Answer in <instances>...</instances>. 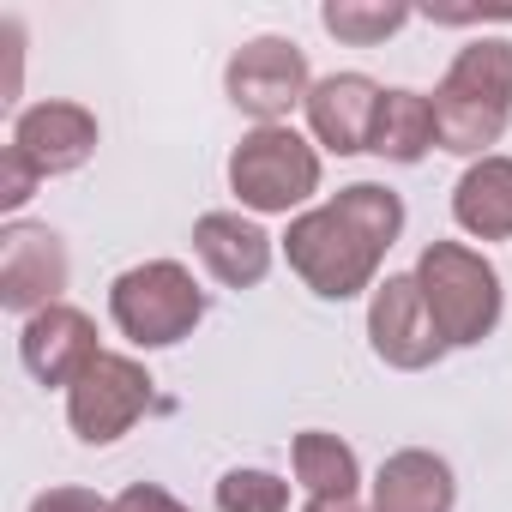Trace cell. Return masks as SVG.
Listing matches in <instances>:
<instances>
[{
  "label": "cell",
  "instance_id": "obj_1",
  "mask_svg": "<svg viewBox=\"0 0 512 512\" xmlns=\"http://www.w3.org/2000/svg\"><path fill=\"white\" fill-rule=\"evenodd\" d=\"M398 235H404V199L380 181H350L326 205L290 217L284 253H290V272L314 296L350 302L380 284V266Z\"/></svg>",
  "mask_w": 512,
  "mask_h": 512
},
{
  "label": "cell",
  "instance_id": "obj_2",
  "mask_svg": "<svg viewBox=\"0 0 512 512\" xmlns=\"http://www.w3.org/2000/svg\"><path fill=\"white\" fill-rule=\"evenodd\" d=\"M512 121V43L506 37H476L452 55L440 91H434V133L440 151L458 157H488Z\"/></svg>",
  "mask_w": 512,
  "mask_h": 512
},
{
  "label": "cell",
  "instance_id": "obj_3",
  "mask_svg": "<svg viewBox=\"0 0 512 512\" xmlns=\"http://www.w3.org/2000/svg\"><path fill=\"white\" fill-rule=\"evenodd\" d=\"M410 278L422 284V302H428L446 350H470V344L494 338L506 296H500V272L482 260L476 247H464V241H428Z\"/></svg>",
  "mask_w": 512,
  "mask_h": 512
},
{
  "label": "cell",
  "instance_id": "obj_4",
  "mask_svg": "<svg viewBox=\"0 0 512 512\" xmlns=\"http://www.w3.org/2000/svg\"><path fill=\"white\" fill-rule=\"evenodd\" d=\"M109 320L139 350H169L205 320V290L181 260H145L109 284Z\"/></svg>",
  "mask_w": 512,
  "mask_h": 512
},
{
  "label": "cell",
  "instance_id": "obj_5",
  "mask_svg": "<svg viewBox=\"0 0 512 512\" xmlns=\"http://www.w3.org/2000/svg\"><path fill=\"white\" fill-rule=\"evenodd\" d=\"M229 187L247 211L290 217L320 193V151L296 127H253L229 151Z\"/></svg>",
  "mask_w": 512,
  "mask_h": 512
},
{
  "label": "cell",
  "instance_id": "obj_6",
  "mask_svg": "<svg viewBox=\"0 0 512 512\" xmlns=\"http://www.w3.org/2000/svg\"><path fill=\"white\" fill-rule=\"evenodd\" d=\"M223 91L241 115H253L260 127H284V115L296 103H308L314 79H308V55L290 37H253L229 55L223 67Z\"/></svg>",
  "mask_w": 512,
  "mask_h": 512
},
{
  "label": "cell",
  "instance_id": "obj_7",
  "mask_svg": "<svg viewBox=\"0 0 512 512\" xmlns=\"http://www.w3.org/2000/svg\"><path fill=\"white\" fill-rule=\"evenodd\" d=\"M145 410H151V374H145V362L115 356V350H103V356L67 386V422H73V434H79L85 446L121 440Z\"/></svg>",
  "mask_w": 512,
  "mask_h": 512
},
{
  "label": "cell",
  "instance_id": "obj_8",
  "mask_svg": "<svg viewBox=\"0 0 512 512\" xmlns=\"http://www.w3.org/2000/svg\"><path fill=\"white\" fill-rule=\"evenodd\" d=\"M368 344L386 368H404V374H422L446 356V338L422 302V284L416 278H386L374 284L368 296Z\"/></svg>",
  "mask_w": 512,
  "mask_h": 512
},
{
  "label": "cell",
  "instance_id": "obj_9",
  "mask_svg": "<svg viewBox=\"0 0 512 512\" xmlns=\"http://www.w3.org/2000/svg\"><path fill=\"white\" fill-rule=\"evenodd\" d=\"M67 290V247L49 223H7L0 229V308L43 314Z\"/></svg>",
  "mask_w": 512,
  "mask_h": 512
},
{
  "label": "cell",
  "instance_id": "obj_10",
  "mask_svg": "<svg viewBox=\"0 0 512 512\" xmlns=\"http://www.w3.org/2000/svg\"><path fill=\"white\" fill-rule=\"evenodd\" d=\"M97 356H103V350H97V326H91V314L73 308V302H55V308L31 314V320L19 326V362H25L43 386H73Z\"/></svg>",
  "mask_w": 512,
  "mask_h": 512
},
{
  "label": "cell",
  "instance_id": "obj_11",
  "mask_svg": "<svg viewBox=\"0 0 512 512\" xmlns=\"http://www.w3.org/2000/svg\"><path fill=\"white\" fill-rule=\"evenodd\" d=\"M13 151L37 175H73L97 151V115L79 103H31L13 121Z\"/></svg>",
  "mask_w": 512,
  "mask_h": 512
},
{
  "label": "cell",
  "instance_id": "obj_12",
  "mask_svg": "<svg viewBox=\"0 0 512 512\" xmlns=\"http://www.w3.org/2000/svg\"><path fill=\"white\" fill-rule=\"evenodd\" d=\"M380 85L368 79V73H326V79H314V91H308V127H314V139L326 145V151H338V157H356V151H368V139H374V115H380Z\"/></svg>",
  "mask_w": 512,
  "mask_h": 512
},
{
  "label": "cell",
  "instance_id": "obj_13",
  "mask_svg": "<svg viewBox=\"0 0 512 512\" xmlns=\"http://www.w3.org/2000/svg\"><path fill=\"white\" fill-rule=\"evenodd\" d=\"M193 247H199L205 272L229 290H253L272 272V235L241 211H205L193 223Z\"/></svg>",
  "mask_w": 512,
  "mask_h": 512
},
{
  "label": "cell",
  "instance_id": "obj_14",
  "mask_svg": "<svg viewBox=\"0 0 512 512\" xmlns=\"http://www.w3.org/2000/svg\"><path fill=\"white\" fill-rule=\"evenodd\" d=\"M452 500H458L452 464L422 446L392 452L374 476V512H452Z\"/></svg>",
  "mask_w": 512,
  "mask_h": 512
},
{
  "label": "cell",
  "instance_id": "obj_15",
  "mask_svg": "<svg viewBox=\"0 0 512 512\" xmlns=\"http://www.w3.org/2000/svg\"><path fill=\"white\" fill-rule=\"evenodd\" d=\"M452 217L476 241H512V157H476L452 187Z\"/></svg>",
  "mask_w": 512,
  "mask_h": 512
},
{
  "label": "cell",
  "instance_id": "obj_16",
  "mask_svg": "<svg viewBox=\"0 0 512 512\" xmlns=\"http://www.w3.org/2000/svg\"><path fill=\"white\" fill-rule=\"evenodd\" d=\"M434 145H440V133H434V97H422V91H386L380 115H374L368 151L386 157V163H422Z\"/></svg>",
  "mask_w": 512,
  "mask_h": 512
},
{
  "label": "cell",
  "instance_id": "obj_17",
  "mask_svg": "<svg viewBox=\"0 0 512 512\" xmlns=\"http://www.w3.org/2000/svg\"><path fill=\"white\" fill-rule=\"evenodd\" d=\"M290 464H296V482L308 488V500H356V488H362V464L338 434H320V428L296 434Z\"/></svg>",
  "mask_w": 512,
  "mask_h": 512
},
{
  "label": "cell",
  "instance_id": "obj_18",
  "mask_svg": "<svg viewBox=\"0 0 512 512\" xmlns=\"http://www.w3.org/2000/svg\"><path fill=\"white\" fill-rule=\"evenodd\" d=\"M410 19H416L410 7H368V0H326L320 7V25L350 49H374V43L398 37Z\"/></svg>",
  "mask_w": 512,
  "mask_h": 512
},
{
  "label": "cell",
  "instance_id": "obj_19",
  "mask_svg": "<svg viewBox=\"0 0 512 512\" xmlns=\"http://www.w3.org/2000/svg\"><path fill=\"white\" fill-rule=\"evenodd\" d=\"M217 512H290V482L272 470H229L217 482Z\"/></svg>",
  "mask_w": 512,
  "mask_h": 512
},
{
  "label": "cell",
  "instance_id": "obj_20",
  "mask_svg": "<svg viewBox=\"0 0 512 512\" xmlns=\"http://www.w3.org/2000/svg\"><path fill=\"white\" fill-rule=\"evenodd\" d=\"M37 181H43V175H37V169H31L13 145L0 151V205H7V211H19V205L37 193Z\"/></svg>",
  "mask_w": 512,
  "mask_h": 512
},
{
  "label": "cell",
  "instance_id": "obj_21",
  "mask_svg": "<svg viewBox=\"0 0 512 512\" xmlns=\"http://www.w3.org/2000/svg\"><path fill=\"white\" fill-rule=\"evenodd\" d=\"M31 512H115V500H103L97 488H43L37 500H31Z\"/></svg>",
  "mask_w": 512,
  "mask_h": 512
},
{
  "label": "cell",
  "instance_id": "obj_22",
  "mask_svg": "<svg viewBox=\"0 0 512 512\" xmlns=\"http://www.w3.org/2000/svg\"><path fill=\"white\" fill-rule=\"evenodd\" d=\"M115 512H187L169 488H157V482H133L121 500H115Z\"/></svg>",
  "mask_w": 512,
  "mask_h": 512
},
{
  "label": "cell",
  "instance_id": "obj_23",
  "mask_svg": "<svg viewBox=\"0 0 512 512\" xmlns=\"http://www.w3.org/2000/svg\"><path fill=\"white\" fill-rule=\"evenodd\" d=\"M302 512H362V506L356 500H308Z\"/></svg>",
  "mask_w": 512,
  "mask_h": 512
}]
</instances>
